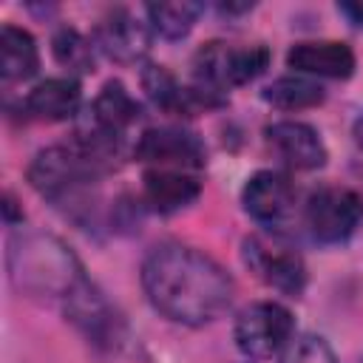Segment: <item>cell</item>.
Masks as SVG:
<instances>
[{
  "label": "cell",
  "mask_w": 363,
  "mask_h": 363,
  "mask_svg": "<svg viewBox=\"0 0 363 363\" xmlns=\"http://www.w3.org/2000/svg\"><path fill=\"white\" fill-rule=\"evenodd\" d=\"M96 45L116 62H136L139 57H145L150 34L145 23L136 20V14H130L128 9H113L96 26Z\"/></svg>",
  "instance_id": "7c38bea8"
},
{
  "label": "cell",
  "mask_w": 363,
  "mask_h": 363,
  "mask_svg": "<svg viewBox=\"0 0 363 363\" xmlns=\"http://www.w3.org/2000/svg\"><path fill=\"white\" fill-rule=\"evenodd\" d=\"M40 57L34 37L17 26L0 28V77L6 82H20L37 74Z\"/></svg>",
  "instance_id": "ac0fdd59"
},
{
  "label": "cell",
  "mask_w": 363,
  "mask_h": 363,
  "mask_svg": "<svg viewBox=\"0 0 363 363\" xmlns=\"http://www.w3.org/2000/svg\"><path fill=\"white\" fill-rule=\"evenodd\" d=\"M142 286L153 309L184 326L216 320L233 301L230 275L210 255L182 244H162L145 258Z\"/></svg>",
  "instance_id": "6da1fadb"
},
{
  "label": "cell",
  "mask_w": 363,
  "mask_h": 363,
  "mask_svg": "<svg viewBox=\"0 0 363 363\" xmlns=\"http://www.w3.org/2000/svg\"><path fill=\"white\" fill-rule=\"evenodd\" d=\"M139 119V102L125 91L122 82H108L91 108V125L102 133L119 139L125 128H130Z\"/></svg>",
  "instance_id": "e0dca14e"
},
{
  "label": "cell",
  "mask_w": 363,
  "mask_h": 363,
  "mask_svg": "<svg viewBox=\"0 0 363 363\" xmlns=\"http://www.w3.org/2000/svg\"><path fill=\"white\" fill-rule=\"evenodd\" d=\"M354 139H357V145L363 147V116L354 122Z\"/></svg>",
  "instance_id": "cb8c5ba5"
},
{
  "label": "cell",
  "mask_w": 363,
  "mask_h": 363,
  "mask_svg": "<svg viewBox=\"0 0 363 363\" xmlns=\"http://www.w3.org/2000/svg\"><path fill=\"white\" fill-rule=\"evenodd\" d=\"M136 159L162 170H199L204 167V145L179 128H150L136 142Z\"/></svg>",
  "instance_id": "ba28073f"
},
{
  "label": "cell",
  "mask_w": 363,
  "mask_h": 363,
  "mask_svg": "<svg viewBox=\"0 0 363 363\" xmlns=\"http://www.w3.org/2000/svg\"><path fill=\"white\" fill-rule=\"evenodd\" d=\"M145 11H147L150 26L162 37L179 40L193 28L196 17L201 14V6L199 3H187V0H176V3H150Z\"/></svg>",
  "instance_id": "d6986e66"
},
{
  "label": "cell",
  "mask_w": 363,
  "mask_h": 363,
  "mask_svg": "<svg viewBox=\"0 0 363 363\" xmlns=\"http://www.w3.org/2000/svg\"><path fill=\"white\" fill-rule=\"evenodd\" d=\"M79 108V85L74 79H45L40 82L28 96H26V111L34 119H45V122H62L68 116H74Z\"/></svg>",
  "instance_id": "2e32d148"
},
{
  "label": "cell",
  "mask_w": 363,
  "mask_h": 363,
  "mask_svg": "<svg viewBox=\"0 0 363 363\" xmlns=\"http://www.w3.org/2000/svg\"><path fill=\"white\" fill-rule=\"evenodd\" d=\"M363 221V199L349 187H320L309 196L306 227L323 244L346 241Z\"/></svg>",
  "instance_id": "5b68a950"
},
{
  "label": "cell",
  "mask_w": 363,
  "mask_h": 363,
  "mask_svg": "<svg viewBox=\"0 0 363 363\" xmlns=\"http://www.w3.org/2000/svg\"><path fill=\"white\" fill-rule=\"evenodd\" d=\"M241 201H244V210L258 224L275 227V224H281L289 216L295 193H292V184L286 182V176H281L275 170H258L244 184Z\"/></svg>",
  "instance_id": "8fae6325"
},
{
  "label": "cell",
  "mask_w": 363,
  "mask_h": 363,
  "mask_svg": "<svg viewBox=\"0 0 363 363\" xmlns=\"http://www.w3.org/2000/svg\"><path fill=\"white\" fill-rule=\"evenodd\" d=\"M267 142L281 156V162H286L295 170H315L326 162L323 139L306 122H292V119L275 122L267 128Z\"/></svg>",
  "instance_id": "30bf717a"
},
{
  "label": "cell",
  "mask_w": 363,
  "mask_h": 363,
  "mask_svg": "<svg viewBox=\"0 0 363 363\" xmlns=\"http://www.w3.org/2000/svg\"><path fill=\"white\" fill-rule=\"evenodd\" d=\"M113 159L102 156L91 145L74 139L71 145H57L40 150L28 167V182L48 199H68L88 182H94Z\"/></svg>",
  "instance_id": "3957f363"
},
{
  "label": "cell",
  "mask_w": 363,
  "mask_h": 363,
  "mask_svg": "<svg viewBox=\"0 0 363 363\" xmlns=\"http://www.w3.org/2000/svg\"><path fill=\"white\" fill-rule=\"evenodd\" d=\"M360 363H363V360H360Z\"/></svg>",
  "instance_id": "d4e9b609"
},
{
  "label": "cell",
  "mask_w": 363,
  "mask_h": 363,
  "mask_svg": "<svg viewBox=\"0 0 363 363\" xmlns=\"http://www.w3.org/2000/svg\"><path fill=\"white\" fill-rule=\"evenodd\" d=\"M340 11L352 14V17H354V23H363V6H349V3H343V6H340Z\"/></svg>",
  "instance_id": "603a6c76"
},
{
  "label": "cell",
  "mask_w": 363,
  "mask_h": 363,
  "mask_svg": "<svg viewBox=\"0 0 363 363\" xmlns=\"http://www.w3.org/2000/svg\"><path fill=\"white\" fill-rule=\"evenodd\" d=\"M281 363H337V357H335V352L329 349V343L323 337L301 335L286 346Z\"/></svg>",
  "instance_id": "7402d4cb"
},
{
  "label": "cell",
  "mask_w": 363,
  "mask_h": 363,
  "mask_svg": "<svg viewBox=\"0 0 363 363\" xmlns=\"http://www.w3.org/2000/svg\"><path fill=\"white\" fill-rule=\"evenodd\" d=\"M244 261L267 286H272L278 292L298 295L306 284V269H303L301 255L278 238H258V235L247 238Z\"/></svg>",
  "instance_id": "52a82bcc"
},
{
  "label": "cell",
  "mask_w": 363,
  "mask_h": 363,
  "mask_svg": "<svg viewBox=\"0 0 363 363\" xmlns=\"http://www.w3.org/2000/svg\"><path fill=\"white\" fill-rule=\"evenodd\" d=\"M65 312L96 346L119 343V337H122L119 315L111 309V303L102 298V292L94 284H88L85 278L65 295Z\"/></svg>",
  "instance_id": "9c48e42d"
},
{
  "label": "cell",
  "mask_w": 363,
  "mask_h": 363,
  "mask_svg": "<svg viewBox=\"0 0 363 363\" xmlns=\"http://www.w3.org/2000/svg\"><path fill=\"white\" fill-rule=\"evenodd\" d=\"M289 68L303 71V74H318V77H332V79H346L354 71V54L346 43H298L286 54Z\"/></svg>",
  "instance_id": "4fadbf2b"
},
{
  "label": "cell",
  "mask_w": 363,
  "mask_h": 363,
  "mask_svg": "<svg viewBox=\"0 0 363 363\" xmlns=\"http://www.w3.org/2000/svg\"><path fill=\"white\" fill-rule=\"evenodd\" d=\"M142 82H145V91L147 96L167 113H184L190 116L199 105H216V94H201V88H182L176 82V77L164 68V65H147L145 74H142Z\"/></svg>",
  "instance_id": "5bb4252c"
},
{
  "label": "cell",
  "mask_w": 363,
  "mask_h": 363,
  "mask_svg": "<svg viewBox=\"0 0 363 363\" xmlns=\"http://www.w3.org/2000/svg\"><path fill=\"white\" fill-rule=\"evenodd\" d=\"M267 62H269V51L264 45L233 48L227 43H207L193 57V74L199 88L216 94L221 88H233L255 79L258 74H264Z\"/></svg>",
  "instance_id": "277c9868"
},
{
  "label": "cell",
  "mask_w": 363,
  "mask_h": 363,
  "mask_svg": "<svg viewBox=\"0 0 363 363\" xmlns=\"http://www.w3.org/2000/svg\"><path fill=\"white\" fill-rule=\"evenodd\" d=\"M292 335V315L286 306L272 301H258L247 306L235 320V343L250 357H272L286 346Z\"/></svg>",
  "instance_id": "8992f818"
},
{
  "label": "cell",
  "mask_w": 363,
  "mask_h": 363,
  "mask_svg": "<svg viewBox=\"0 0 363 363\" xmlns=\"http://www.w3.org/2000/svg\"><path fill=\"white\" fill-rule=\"evenodd\" d=\"M199 182L182 170L153 167L145 173V201L159 213H176L199 196Z\"/></svg>",
  "instance_id": "9a60e30c"
},
{
  "label": "cell",
  "mask_w": 363,
  "mask_h": 363,
  "mask_svg": "<svg viewBox=\"0 0 363 363\" xmlns=\"http://www.w3.org/2000/svg\"><path fill=\"white\" fill-rule=\"evenodd\" d=\"M54 57L74 71H91L94 68V51L88 45V40L74 28H60L54 34Z\"/></svg>",
  "instance_id": "44dd1931"
},
{
  "label": "cell",
  "mask_w": 363,
  "mask_h": 363,
  "mask_svg": "<svg viewBox=\"0 0 363 363\" xmlns=\"http://www.w3.org/2000/svg\"><path fill=\"white\" fill-rule=\"evenodd\" d=\"M9 272L14 286L37 295H68L82 281L74 252L62 241L40 233L11 241Z\"/></svg>",
  "instance_id": "7a4b0ae2"
},
{
  "label": "cell",
  "mask_w": 363,
  "mask_h": 363,
  "mask_svg": "<svg viewBox=\"0 0 363 363\" xmlns=\"http://www.w3.org/2000/svg\"><path fill=\"white\" fill-rule=\"evenodd\" d=\"M264 99L275 108L298 111V108H312V105L323 102V88L318 82H309L301 77H281L264 91Z\"/></svg>",
  "instance_id": "ffe728a7"
}]
</instances>
